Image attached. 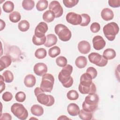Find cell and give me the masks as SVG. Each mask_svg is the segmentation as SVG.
Segmentation results:
<instances>
[{"label": "cell", "instance_id": "obj_41", "mask_svg": "<svg viewBox=\"0 0 120 120\" xmlns=\"http://www.w3.org/2000/svg\"><path fill=\"white\" fill-rule=\"evenodd\" d=\"M86 73L89 74L91 76L92 79L95 78L97 77V74H98L97 70L92 67H89L87 69Z\"/></svg>", "mask_w": 120, "mask_h": 120}, {"label": "cell", "instance_id": "obj_7", "mask_svg": "<svg viewBox=\"0 0 120 120\" xmlns=\"http://www.w3.org/2000/svg\"><path fill=\"white\" fill-rule=\"evenodd\" d=\"M54 82V78L51 74H45L42 76L40 88L44 92H51Z\"/></svg>", "mask_w": 120, "mask_h": 120}, {"label": "cell", "instance_id": "obj_32", "mask_svg": "<svg viewBox=\"0 0 120 120\" xmlns=\"http://www.w3.org/2000/svg\"><path fill=\"white\" fill-rule=\"evenodd\" d=\"M2 76L4 78V81L6 82L10 83L14 80V75L9 70L5 71L2 74Z\"/></svg>", "mask_w": 120, "mask_h": 120}, {"label": "cell", "instance_id": "obj_2", "mask_svg": "<svg viewBox=\"0 0 120 120\" xmlns=\"http://www.w3.org/2000/svg\"><path fill=\"white\" fill-rule=\"evenodd\" d=\"M98 102L99 97L97 94L95 93L89 94L85 97L82 103V109L87 112H93L97 109Z\"/></svg>", "mask_w": 120, "mask_h": 120}, {"label": "cell", "instance_id": "obj_28", "mask_svg": "<svg viewBox=\"0 0 120 120\" xmlns=\"http://www.w3.org/2000/svg\"><path fill=\"white\" fill-rule=\"evenodd\" d=\"M35 2L32 0H24L22 2V8L26 10H30L33 8Z\"/></svg>", "mask_w": 120, "mask_h": 120}, {"label": "cell", "instance_id": "obj_1", "mask_svg": "<svg viewBox=\"0 0 120 120\" xmlns=\"http://www.w3.org/2000/svg\"><path fill=\"white\" fill-rule=\"evenodd\" d=\"M72 71L73 67L69 64H67L59 73V80L65 88H69L73 84V79L71 76Z\"/></svg>", "mask_w": 120, "mask_h": 120}, {"label": "cell", "instance_id": "obj_44", "mask_svg": "<svg viewBox=\"0 0 120 120\" xmlns=\"http://www.w3.org/2000/svg\"><path fill=\"white\" fill-rule=\"evenodd\" d=\"M108 4L111 7L118 8L120 6V0H109Z\"/></svg>", "mask_w": 120, "mask_h": 120}, {"label": "cell", "instance_id": "obj_40", "mask_svg": "<svg viewBox=\"0 0 120 120\" xmlns=\"http://www.w3.org/2000/svg\"><path fill=\"white\" fill-rule=\"evenodd\" d=\"M15 98L17 101L23 102L26 99V95L25 93L22 91H19L15 94Z\"/></svg>", "mask_w": 120, "mask_h": 120}, {"label": "cell", "instance_id": "obj_19", "mask_svg": "<svg viewBox=\"0 0 120 120\" xmlns=\"http://www.w3.org/2000/svg\"><path fill=\"white\" fill-rule=\"evenodd\" d=\"M101 15L102 19L106 21L112 20L114 17L113 11L108 8H104L101 11Z\"/></svg>", "mask_w": 120, "mask_h": 120}, {"label": "cell", "instance_id": "obj_22", "mask_svg": "<svg viewBox=\"0 0 120 120\" xmlns=\"http://www.w3.org/2000/svg\"><path fill=\"white\" fill-rule=\"evenodd\" d=\"M30 111L33 115L37 116H40L44 113L43 107L38 105H33L30 108Z\"/></svg>", "mask_w": 120, "mask_h": 120}, {"label": "cell", "instance_id": "obj_31", "mask_svg": "<svg viewBox=\"0 0 120 120\" xmlns=\"http://www.w3.org/2000/svg\"><path fill=\"white\" fill-rule=\"evenodd\" d=\"M18 28L19 30L22 32L26 31L30 28V23L25 20H22L19 22L18 24Z\"/></svg>", "mask_w": 120, "mask_h": 120}, {"label": "cell", "instance_id": "obj_5", "mask_svg": "<svg viewBox=\"0 0 120 120\" xmlns=\"http://www.w3.org/2000/svg\"><path fill=\"white\" fill-rule=\"evenodd\" d=\"M54 31L55 33L59 37L60 39L62 41H68L71 38V32L69 29L64 24H57L55 26Z\"/></svg>", "mask_w": 120, "mask_h": 120}, {"label": "cell", "instance_id": "obj_4", "mask_svg": "<svg viewBox=\"0 0 120 120\" xmlns=\"http://www.w3.org/2000/svg\"><path fill=\"white\" fill-rule=\"evenodd\" d=\"M105 36L109 41H113L119 31L118 25L115 22H111L105 25L103 29Z\"/></svg>", "mask_w": 120, "mask_h": 120}, {"label": "cell", "instance_id": "obj_45", "mask_svg": "<svg viewBox=\"0 0 120 120\" xmlns=\"http://www.w3.org/2000/svg\"><path fill=\"white\" fill-rule=\"evenodd\" d=\"M0 120H10L12 119V117L9 113H4L1 114L0 117Z\"/></svg>", "mask_w": 120, "mask_h": 120}, {"label": "cell", "instance_id": "obj_17", "mask_svg": "<svg viewBox=\"0 0 120 120\" xmlns=\"http://www.w3.org/2000/svg\"><path fill=\"white\" fill-rule=\"evenodd\" d=\"M12 62L11 57L8 55L2 56L0 58V71H1L4 69L9 67Z\"/></svg>", "mask_w": 120, "mask_h": 120}, {"label": "cell", "instance_id": "obj_3", "mask_svg": "<svg viewBox=\"0 0 120 120\" xmlns=\"http://www.w3.org/2000/svg\"><path fill=\"white\" fill-rule=\"evenodd\" d=\"M34 93L38 101L41 104L46 106L52 105L55 102L53 97L50 95H46L39 87H36L34 90Z\"/></svg>", "mask_w": 120, "mask_h": 120}, {"label": "cell", "instance_id": "obj_14", "mask_svg": "<svg viewBox=\"0 0 120 120\" xmlns=\"http://www.w3.org/2000/svg\"><path fill=\"white\" fill-rule=\"evenodd\" d=\"M77 47L79 51L82 54H87L90 51V44L85 40L80 41L78 43Z\"/></svg>", "mask_w": 120, "mask_h": 120}, {"label": "cell", "instance_id": "obj_23", "mask_svg": "<svg viewBox=\"0 0 120 120\" xmlns=\"http://www.w3.org/2000/svg\"><path fill=\"white\" fill-rule=\"evenodd\" d=\"M75 65L79 68H85L87 64V60L85 57L80 56L78 57L75 61Z\"/></svg>", "mask_w": 120, "mask_h": 120}, {"label": "cell", "instance_id": "obj_27", "mask_svg": "<svg viewBox=\"0 0 120 120\" xmlns=\"http://www.w3.org/2000/svg\"><path fill=\"white\" fill-rule=\"evenodd\" d=\"M2 8L5 12L11 13L14 9V4L11 1H7L3 4Z\"/></svg>", "mask_w": 120, "mask_h": 120}, {"label": "cell", "instance_id": "obj_25", "mask_svg": "<svg viewBox=\"0 0 120 120\" xmlns=\"http://www.w3.org/2000/svg\"><path fill=\"white\" fill-rule=\"evenodd\" d=\"M116 55V53L115 50L112 48H108L105 49L103 53V56L107 60L114 59Z\"/></svg>", "mask_w": 120, "mask_h": 120}, {"label": "cell", "instance_id": "obj_29", "mask_svg": "<svg viewBox=\"0 0 120 120\" xmlns=\"http://www.w3.org/2000/svg\"><path fill=\"white\" fill-rule=\"evenodd\" d=\"M21 15L17 11H13L9 15V20L14 23H16L21 20Z\"/></svg>", "mask_w": 120, "mask_h": 120}, {"label": "cell", "instance_id": "obj_46", "mask_svg": "<svg viewBox=\"0 0 120 120\" xmlns=\"http://www.w3.org/2000/svg\"><path fill=\"white\" fill-rule=\"evenodd\" d=\"M4 78L2 75H0V93L5 89V84L4 82Z\"/></svg>", "mask_w": 120, "mask_h": 120}, {"label": "cell", "instance_id": "obj_9", "mask_svg": "<svg viewBox=\"0 0 120 120\" xmlns=\"http://www.w3.org/2000/svg\"><path fill=\"white\" fill-rule=\"evenodd\" d=\"M50 10L52 11L55 15L56 18L60 17L63 13V9L59 1L53 0L50 2L49 6Z\"/></svg>", "mask_w": 120, "mask_h": 120}, {"label": "cell", "instance_id": "obj_21", "mask_svg": "<svg viewBox=\"0 0 120 120\" xmlns=\"http://www.w3.org/2000/svg\"><path fill=\"white\" fill-rule=\"evenodd\" d=\"M46 41L44 45L47 47H51L55 45L57 42V38L54 34H48L46 36Z\"/></svg>", "mask_w": 120, "mask_h": 120}, {"label": "cell", "instance_id": "obj_6", "mask_svg": "<svg viewBox=\"0 0 120 120\" xmlns=\"http://www.w3.org/2000/svg\"><path fill=\"white\" fill-rule=\"evenodd\" d=\"M11 111L15 117L21 120H26L28 116V111L20 103H14L11 107Z\"/></svg>", "mask_w": 120, "mask_h": 120}, {"label": "cell", "instance_id": "obj_18", "mask_svg": "<svg viewBox=\"0 0 120 120\" xmlns=\"http://www.w3.org/2000/svg\"><path fill=\"white\" fill-rule=\"evenodd\" d=\"M67 111L69 114L71 116H76L79 114L80 110L79 106L77 104L70 103L68 106Z\"/></svg>", "mask_w": 120, "mask_h": 120}, {"label": "cell", "instance_id": "obj_37", "mask_svg": "<svg viewBox=\"0 0 120 120\" xmlns=\"http://www.w3.org/2000/svg\"><path fill=\"white\" fill-rule=\"evenodd\" d=\"M67 97L70 100H75L79 98V94L77 91L72 90H69L67 94Z\"/></svg>", "mask_w": 120, "mask_h": 120}, {"label": "cell", "instance_id": "obj_39", "mask_svg": "<svg viewBox=\"0 0 120 120\" xmlns=\"http://www.w3.org/2000/svg\"><path fill=\"white\" fill-rule=\"evenodd\" d=\"M78 0H63L64 5L68 8H72L78 3Z\"/></svg>", "mask_w": 120, "mask_h": 120}, {"label": "cell", "instance_id": "obj_26", "mask_svg": "<svg viewBox=\"0 0 120 120\" xmlns=\"http://www.w3.org/2000/svg\"><path fill=\"white\" fill-rule=\"evenodd\" d=\"M78 115L79 118L83 120H90L92 119L93 116L92 112H87L83 109L80 111Z\"/></svg>", "mask_w": 120, "mask_h": 120}, {"label": "cell", "instance_id": "obj_48", "mask_svg": "<svg viewBox=\"0 0 120 120\" xmlns=\"http://www.w3.org/2000/svg\"><path fill=\"white\" fill-rule=\"evenodd\" d=\"M67 119H70L69 118L66 117L65 115H61L59 118H58V120H67Z\"/></svg>", "mask_w": 120, "mask_h": 120}, {"label": "cell", "instance_id": "obj_30", "mask_svg": "<svg viewBox=\"0 0 120 120\" xmlns=\"http://www.w3.org/2000/svg\"><path fill=\"white\" fill-rule=\"evenodd\" d=\"M48 5V1L46 0H40L36 4V8L39 11H42L47 8Z\"/></svg>", "mask_w": 120, "mask_h": 120}, {"label": "cell", "instance_id": "obj_8", "mask_svg": "<svg viewBox=\"0 0 120 120\" xmlns=\"http://www.w3.org/2000/svg\"><path fill=\"white\" fill-rule=\"evenodd\" d=\"M88 59L91 63L100 67L106 66L108 63V60L105 59L103 55L96 52L90 53L88 55Z\"/></svg>", "mask_w": 120, "mask_h": 120}, {"label": "cell", "instance_id": "obj_42", "mask_svg": "<svg viewBox=\"0 0 120 120\" xmlns=\"http://www.w3.org/2000/svg\"><path fill=\"white\" fill-rule=\"evenodd\" d=\"M90 29L93 33H97L100 30V25L97 22H93L91 24Z\"/></svg>", "mask_w": 120, "mask_h": 120}, {"label": "cell", "instance_id": "obj_33", "mask_svg": "<svg viewBox=\"0 0 120 120\" xmlns=\"http://www.w3.org/2000/svg\"><path fill=\"white\" fill-rule=\"evenodd\" d=\"M60 53V49L57 46H54L49 49L48 51L49 56L51 58H55Z\"/></svg>", "mask_w": 120, "mask_h": 120}, {"label": "cell", "instance_id": "obj_15", "mask_svg": "<svg viewBox=\"0 0 120 120\" xmlns=\"http://www.w3.org/2000/svg\"><path fill=\"white\" fill-rule=\"evenodd\" d=\"M78 90L80 93L82 94H89L90 93H94L96 92V87L93 82L90 86H83L79 84Z\"/></svg>", "mask_w": 120, "mask_h": 120}, {"label": "cell", "instance_id": "obj_11", "mask_svg": "<svg viewBox=\"0 0 120 120\" xmlns=\"http://www.w3.org/2000/svg\"><path fill=\"white\" fill-rule=\"evenodd\" d=\"M47 24L43 22H39L35 29L34 35L37 37H43L48 30Z\"/></svg>", "mask_w": 120, "mask_h": 120}, {"label": "cell", "instance_id": "obj_16", "mask_svg": "<svg viewBox=\"0 0 120 120\" xmlns=\"http://www.w3.org/2000/svg\"><path fill=\"white\" fill-rule=\"evenodd\" d=\"M80 82V83L79 84L82 86H90L93 83L92 78L89 74L85 73L81 76Z\"/></svg>", "mask_w": 120, "mask_h": 120}, {"label": "cell", "instance_id": "obj_36", "mask_svg": "<svg viewBox=\"0 0 120 120\" xmlns=\"http://www.w3.org/2000/svg\"><path fill=\"white\" fill-rule=\"evenodd\" d=\"M82 16V22L80 23L81 26H87L90 22V17L87 14H82L81 15Z\"/></svg>", "mask_w": 120, "mask_h": 120}, {"label": "cell", "instance_id": "obj_10", "mask_svg": "<svg viewBox=\"0 0 120 120\" xmlns=\"http://www.w3.org/2000/svg\"><path fill=\"white\" fill-rule=\"evenodd\" d=\"M66 19L68 22L74 25H80L82 22V16L81 15L74 12L68 13L66 16Z\"/></svg>", "mask_w": 120, "mask_h": 120}, {"label": "cell", "instance_id": "obj_47", "mask_svg": "<svg viewBox=\"0 0 120 120\" xmlns=\"http://www.w3.org/2000/svg\"><path fill=\"white\" fill-rule=\"evenodd\" d=\"M6 24L4 21H3L2 20L0 19V30L1 31L3 29H4L5 27Z\"/></svg>", "mask_w": 120, "mask_h": 120}, {"label": "cell", "instance_id": "obj_35", "mask_svg": "<svg viewBox=\"0 0 120 120\" xmlns=\"http://www.w3.org/2000/svg\"><path fill=\"white\" fill-rule=\"evenodd\" d=\"M46 37L44 36L43 37L39 38L37 37L34 35L32 37V42L33 43L36 45H41L45 44L46 41Z\"/></svg>", "mask_w": 120, "mask_h": 120}, {"label": "cell", "instance_id": "obj_20", "mask_svg": "<svg viewBox=\"0 0 120 120\" xmlns=\"http://www.w3.org/2000/svg\"><path fill=\"white\" fill-rule=\"evenodd\" d=\"M36 79L35 76L32 74L27 75L24 79V83L25 85L28 88L33 87L36 84Z\"/></svg>", "mask_w": 120, "mask_h": 120}, {"label": "cell", "instance_id": "obj_34", "mask_svg": "<svg viewBox=\"0 0 120 120\" xmlns=\"http://www.w3.org/2000/svg\"><path fill=\"white\" fill-rule=\"evenodd\" d=\"M47 55L46 50L43 48H38L35 52V56L38 59H43L45 58Z\"/></svg>", "mask_w": 120, "mask_h": 120}, {"label": "cell", "instance_id": "obj_38", "mask_svg": "<svg viewBox=\"0 0 120 120\" xmlns=\"http://www.w3.org/2000/svg\"><path fill=\"white\" fill-rule=\"evenodd\" d=\"M56 63L57 65L60 67H64L67 64V60L64 56H59L56 58Z\"/></svg>", "mask_w": 120, "mask_h": 120}, {"label": "cell", "instance_id": "obj_24", "mask_svg": "<svg viewBox=\"0 0 120 120\" xmlns=\"http://www.w3.org/2000/svg\"><path fill=\"white\" fill-rule=\"evenodd\" d=\"M54 14L50 10H48L44 13L43 15V19L46 22H52L55 18Z\"/></svg>", "mask_w": 120, "mask_h": 120}, {"label": "cell", "instance_id": "obj_13", "mask_svg": "<svg viewBox=\"0 0 120 120\" xmlns=\"http://www.w3.org/2000/svg\"><path fill=\"white\" fill-rule=\"evenodd\" d=\"M33 71L37 75L42 76L47 72V67L44 63L39 62L36 64L33 68Z\"/></svg>", "mask_w": 120, "mask_h": 120}, {"label": "cell", "instance_id": "obj_43", "mask_svg": "<svg viewBox=\"0 0 120 120\" xmlns=\"http://www.w3.org/2000/svg\"><path fill=\"white\" fill-rule=\"evenodd\" d=\"M2 98L4 101L8 102L11 100L13 98V95L11 92L6 91L2 94Z\"/></svg>", "mask_w": 120, "mask_h": 120}, {"label": "cell", "instance_id": "obj_12", "mask_svg": "<svg viewBox=\"0 0 120 120\" xmlns=\"http://www.w3.org/2000/svg\"><path fill=\"white\" fill-rule=\"evenodd\" d=\"M92 44L94 48L96 50H100L105 45V41L100 36H95L92 39Z\"/></svg>", "mask_w": 120, "mask_h": 120}]
</instances>
